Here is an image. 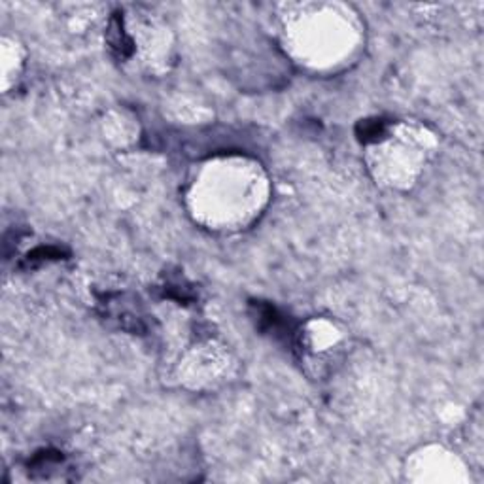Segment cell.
Instances as JSON below:
<instances>
[{"label": "cell", "mask_w": 484, "mask_h": 484, "mask_svg": "<svg viewBox=\"0 0 484 484\" xmlns=\"http://www.w3.org/2000/svg\"><path fill=\"white\" fill-rule=\"evenodd\" d=\"M108 45L116 57L127 59L133 55V40L127 36L125 29L122 27V21L117 17H114L108 27Z\"/></svg>", "instance_id": "1"}, {"label": "cell", "mask_w": 484, "mask_h": 484, "mask_svg": "<svg viewBox=\"0 0 484 484\" xmlns=\"http://www.w3.org/2000/svg\"><path fill=\"white\" fill-rule=\"evenodd\" d=\"M386 131V125L382 119H365L358 125V136L362 138L363 142H373L379 140Z\"/></svg>", "instance_id": "2"}]
</instances>
